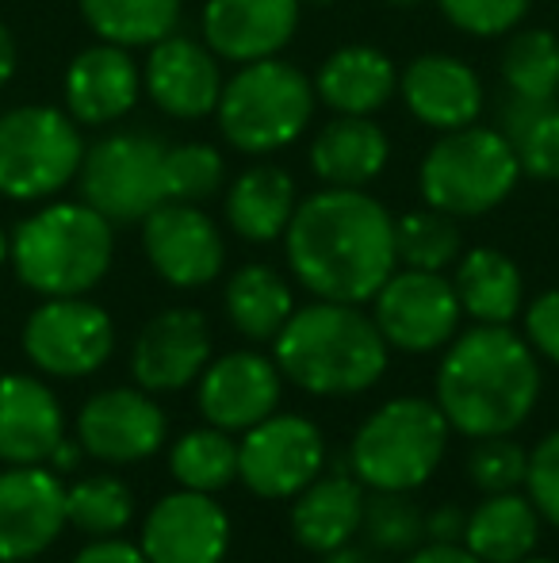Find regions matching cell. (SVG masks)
Instances as JSON below:
<instances>
[{
  "label": "cell",
  "mask_w": 559,
  "mask_h": 563,
  "mask_svg": "<svg viewBox=\"0 0 559 563\" xmlns=\"http://www.w3.org/2000/svg\"><path fill=\"white\" fill-rule=\"evenodd\" d=\"M288 265L311 296L368 303L395 273V219L360 188H322L291 216Z\"/></svg>",
  "instance_id": "cell-1"
},
{
  "label": "cell",
  "mask_w": 559,
  "mask_h": 563,
  "mask_svg": "<svg viewBox=\"0 0 559 563\" xmlns=\"http://www.w3.org/2000/svg\"><path fill=\"white\" fill-rule=\"evenodd\" d=\"M540 368L533 345L510 327L479 322L452 341L437 368V407L463 438H502L533 415Z\"/></svg>",
  "instance_id": "cell-2"
},
{
  "label": "cell",
  "mask_w": 559,
  "mask_h": 563,
  "mask_svg": "<svg viewBox=\"0 0 559 563\" xmlns=\"http://www.w3.org/2000/svg\"><path fill=\"white\" fill-rule=\"evenodd\" d=\"M277 368L311 395H360L388 372V341L357 303L318 299L283 322Z\"/></svg>",
  "instance_id": "cell-3"
},
{
  "label": "cell",
  "mask_w": 559,
  "mask_h": 563,
  "mask_svg": "<svg viewBox=\"0 0 559 563\" xmlns=\"http://www.w3.org/2000/svg\"><path fill=\"white\" fill-rule=\"evenodd\" d=\"M112 223L89 203H51L15 227L8 257L23 288L46 299L85 296L112 268Z\"/></svg>",
  "instance_id": "cell-4"
},
{
  "label": "cell",
  "mask_w": 559,
  "mask_h": 563,
  "mask_svg": "<svg viewBox=\"0 0 559 563\" xmlns=\"http://www.w3.org/2000/svg\"><path fill=\"white\" fill-rule=\"evenodd\" d=\"M517 177L522 165L506 134L471 123L460 131H445L433 142L418 185L429 208L456 219H476L499 208L514 192Z\"/></svg>",
  "instance_id": "cell-5"
},
{
  "label": "cell",
  "mask_w": 559,
  "mask_h": 563,
  "mask_svg": "<svg viewBox=\"0 0 559 563\" xmlns=\"http://www.w3.org/2000/svg\"><path fill=\"white\" fill-rule=\"evenodd\" d=\"M219 126L242 154H272L306 131L314 112V85L303 69L280 58L246 62L219 97Z\"/></svg>",
  "instance_id": "cell-6"
},
{
  "label": "cell",
  "mask_w": 559,
  "mask_h": 563,
  "mask_svg": "<svg viewBox=\"0 0 559 563\" xmlns=\"http://www.w3.org/2000/svg\"><path fill=\"white\" fill-rule=\"evenodd\" d=\"M448 449V418L429 399H391L357 430L349 464L372 490H414L437 472Z\"/></svg>",
  "instance_id": "cell-7"
},
{
  "label": "cell",
  "mask_w": 559,
  "mask_h": 563,
  "mask_svg": "<svg viewBox=\"0 0 559 563\" xmlns=\"http://www.w3.org/2000/svg\"><path fill=\"white\" fill-rule=\"evenodd\" d=\"M85 142L77 119L46 104L0 115V196L35 203L62 192L81 173Z\"/></svg>",
  "instance_id": "cell-8"
},
{
  "label": "cell",
  "mask_w": 559,
  "mask_h": 563,
  "mask_svg": "<svg viewBox=\"0 0 559 563\" xmlns=\"http://www.w3.org/2000/svg\"><path fill=\"white\" fill-rule=\"evenodd\" d=\"M81 200L108 223H142L169 200L165 146L149 134H108L81 162Z\"/></svg>",
  "instance_id": "cell-9"
},
{
  "label": "cell",
  "mask_w": 559,
  "mask_h": 563,
  "mask_svg": "<svg viewBox=\"0 0 559 563\" xmlns=\"http://www.w3.org/2000/svg\"><path fill=\"white\" fill-rule=\"evenodd\" d=\"M20 341L38 372L81 379L108 364L115 349V327L104 307L81 296H58L27 314Z\"/></svg>",
  "instance_id": "cell-10"
},
{
  "label": "cell",
  "mask_w": 559,
  "mask_h": 563,
  "mask_svg": "<svg viewBox=\"0 0 559 563\" xmlns=\"http://www.w3.org/2000/svg\"><path fill=\"white\" fill-rule=\"evenodd\" d=\"M326 464V441L311 418L269 415L238 445V479L257 498H295Z\"/></svg>",
  "instance_id": "cell-11"
},
{
  "label": "cell",
  "mask_w": 559,
  "mask_h": 563,
  "mask_svg": "<svg viewBox=\"0 0 559 563\" xmlns=\"http://www.w3.org/2000/svg\"><path fill=\"white\" fill-rule=\"evenodd\" d=\"M460 299L452 280L425 268L391 273L388 284L376 291V327L388 345L403 353H433L452 341L460 327Z\"/></svg>",
  "instance_id": "cell-12"
},
{
  "label": "cell",
  "mask_w": 559,
  "mask_h": 563,
  "mask_svg": "<svg viewBox=\"0 0 559 563\" xmlns=\"http://www.w3.org/2000/svg\"><path fill=\"white\" fill-rule=\"evenodd\" d=\"M66 487L43 464L0 472V563L43 556L66 529Z\"/></svg>",
  "instance_id": "cell-13"
},
{
  "label": "cell",
  "mask_w": 559,
  "mask_h": 563,
  "mask_svg": "<svg viewBox=\"0 0 559 563\" xmlns=\"http://www.w3.org/2000/svg\"><path fill=\"white\" fill-rule=\"evenodd\" d=\"M142 250L172 288H203L223 273V234L195 203L165 200L142 219Z\"/></svg>",
  "instance_id": "cell-14"
},
{
  "label": "cell",
  "mask_w": 559,
  "mask_h": 563,
  "mask_svg": "<svg viewBox=\"0 0 559 563\" xmlns=\"http://www.w3.org/2000/svg\"><path fill=\"white\" fill-rule=\"evenodd\" d=\"M138 549L149 563H223L231 518L211 495L180 487L149 506Z\"/></svg>",
  "instance_id": "cell-15"
},
{
  "label": "cell",
  "mask_w": 559,
  "mask_h": 563,
  "mask_svg": "<svg viewBox=\"0 0 559 563\" xmlns=\"http://www.w3.org/2000/svg\"><path fill=\"white\" fill-rule=\"evenodd\" d=\"M77 441L104 464H138L165 445V410L142 387H108L85 399Z\"/></svg>",
  "instance_id": "cell-16"
},
{
  "label": "cell",
  "mask_w": 559,
  "mask_h": 563,
  "mask_svg": "<svg viewBox=\"0 0 559 563\" xmlns=\"http://www.w3.org/2000/svg\"><path fill=\"white\" fill-rule=\"evenodd\" d=\"M211 361V327L195 307H169L142 327L131 349V372L142 391H180Z\"/></svg>",
  "instance_id": "cell-17"
},
{
  "label": "cell",
  "mask_w": 559,
  "mask_h": 563,
  "mask_svg": "<svg viewBox=\"0 0 559 563\" xmlns=\"http://www.w3.org/2000/svg\"><path fill=\"white\" fill-rule=\"evenodd\" d=\"M280 407V368L261 353H226L203 368L200 415L219 430H249L277 415Z\"/></svg>",
  "instance_id": "cell-18"
},
{
  "label": "cell",
  "mask_w": 559,
  "mask_h": 563,
  "mask_svg": "<svg viewBox=\"0 0 559 563\" xmlns=\"http://www.w3.org/2000/svg\"><path fill=\"white\" fill-rule=\"evenodd\" d=\"M299 27V0H208L203 38L226 62L277 58Z\"/></svg>",
  "instance_id": "cell-19"
},
{
  "label": "cell",
  "mask_w": 559,
  "mask_h": 563,
  "mask_svg": "<svg viewBox=\"0 0 559 563\" xmlns=\"http://www.w3.org/2000/svg\"><path fill=\"white\" fill-rule=\"evenodd\" d=\"M149 100L172 119H203L219 108L223 77H219L215 54L192 38L169 35L154 43L142 74Z\"/></svg>",
  "instance_id": "cell-20"
},
{
  "label": "cell",
  "mask_w": 559,
  "mask_h": 563,
  "mask_svg": "<svg viewBox=\"0 0 559 563\" xmlns=\"http://www.w3.org/2000/svg\"><path fill=\"white\" fill-rule=\"evenodd\" d=\"M399 85L411 115L440 134L471 126L483 112V81L452 54H418Z\"/></svg>",
  "instance_id": "cell-21"
},
{
  "label": "cell",
  "mask_w": 559,
  "mask_h": 563,
  "mask_svg": "<svg viewBox=\"0 0 559 563\" xmlns=\"http://www.w3.org/2000/svg\"><path fill=\"white\" fill-rule=\"evenodd\" d=\"M66 438L62 402L43 379L8 372L0 376V460L4 464H46Z\"/></svg>",
  "instance_id": "cell-22"
},
{
  "label": "cell",
  "mask_w": 559,
  "mask_h": 563,
  "mask_svg": "<svg viewBox=\"0 0 559 563\" xmlns=\"http://www.w3.org/2000/svg\"><path fill=\"white\" fill-rule=\"evenodd\" d=\"M138 89L142 77L127 46H89L66 69V112L85 126L115 123L138 104Z\"/></svg>",
  "instance_id": "cell-23"
},
{
  "label": "cell",
  "mask_w": 559,
  "mask_h": 563,
  "mask_svg": "<svg viewBox=\"0 0 559 563\" xmlns=\"http://www.w3.org/2000/svg\"><path fill=\"white\" fill-rule=\"evenodd\" d=\"M365 521V490L360 479L337 467L334 475H318L295 495L291 506V537L306 552H334L360 533Z\"/></svg>",
  "instance_id": "cell-24"
},
{
  "label": "cell",
  "mask_w": 559,
  "mask_h": 563,
  "mask_svg": "<svg viewBox=\"0 0 559 563\" xmlns=\"http://www.w3.org/2000/svg\"><path fill=\"white\" fill-rule=\"evenodd\" d=\"M391 142L368 115H337L311 142V169L326 188H365L383 173Z\"/></svg>",
  "instance_id": "cell-25"
},
{
  "label": "cell",
  "mask_w": 559,
  "mask_h": 563,
  "mask_svg": "<svg viewBox=\"0 0 559 563\" xmlns=\"http://www.w3.org/2000/svg\"><path fill=\"white\" fill-rule=\"evenodd\" d=\"M399 69L376 46H342L322 62L314 77V97L329 104L337 115H372L395 97Z\"/></svg>",
  "instance_id": "cell-26"
},
{
  "label": "cell",
  "mask_w": 559,
  "mask_h": 563,
  "mask_svg": "<svg viewBox=\"0 0 559 563\" xmlns=\"http://www.w3.org/2000/svg\"><path fill=\"white\" fill-rule=\"evenodd\" d=\"M540 541V514L533 498L506 490V495H487L468 514L463 544L483 563H522L533 556Z\"/></svg>",
  "instance_id": "cell-27"
},
{
  "label": "cell",
  "mask_w": 559,
  "mask_h": 563,
  "mask_svg": "<svg viewBox=\"0 0 559 563\" xmlns=\"http://www.w3.org/2000/svg\"><path fill=\"white\" fill-rule=\"evenodd\" d=\"M456 299H460L463 314L487 327H510L522 311V268L506 257L502 250L479 245V250L463 253L456 265Z\"/></svg>",
  "instance_id": "cell-28"
},
{
  "label": "cell",
  "mask_w": 559,
  "mask_h": 563,
  "mask_svg": "<svg viewBox=\"0 0 559 563\" xmlns=\"http://www.w3.org/2000/svg\"><path fill=\"white\" fill-rule=\"evenodd\" d=\"M295 208V180L277 165H257L242 173L226 192V223L246 242H277Z\"/></svg>",
  "instance_id": "cell-29"
},
{
  "label": "cell",
  "mask_w": 559,
  "mask_h": 563,
  "mask_svg": "<svg viewBox=\"0 0 559 563\" xmlns=\"http://www.w3.org/2000/svg\"><path fill=\"white\" fill-rule=\"evenodd\" d=\"M226 319L234 322L242 338L249 341H277L283 322L291 319V288L280 280L277 268L246 265L226 284Z\"/></svg>",
  "instance_id": "cell-30"
},
{
  "label": "cell",
  "mask_w": 559,
  "mask_h": 563,
  "mask_svg": "<svg viewBox=\"0 0 559 563\" xmlns=\"http://www.w3.org/2000/svg\"><path fill=\"white\" fill-rule=\"evenodd\" d=\"M81 15L104 43L154 46L180 23V0H81Z\"/></svg>",
  "instance_id": "cell-31"
},
{
  "label": "cell",
  "mask_w": 559,
  "mask_h": 563,
  "mask_svg": "<svg viewBox=\"0 0 559 563\" xmlns=\"http://www.w3.org/2000/svg\"><path fill=\"white\" fill-rule=\"evenodd\" d=\"M169 472L180 487L215 495V490L231 487V483L238 479V445H234V441L226 438V430H219V426L192 430L172 445Z\"/></svg>",
  "instance_id": "cell-32"
},
{
  "label": "cell",
  "mask_w": 559,
  "mask_h": 563,
  "mask_svg": "<svg viewBox=\"0 0 559 563\" xmlns=\"http://www.w3.org/2000/svg\"><path fill=\"white\" fill-rule=\"evenodd\" d=\"M506 139L522 173L537 180H559V104L517 100L506 108Z\"/></svg>",
  "instance_id": "cell-33"
},
{
  "label": "cell",
  "mask_w": 559,
  "mask_h": 563,
  "mask_svg": "<svg viewBox=\"0 0 559 563\" xmlns=\"http://www.w3.org/2000/svg\"><path fill=\"white\" fill-rule=\"evenodd\" d=\"M502 81L517 100H552L559 92V38L552 31H517L502 51Z\"/></svg>",
  "instance_id": "cell-34"
},
{
  "label": "cell",
  "mask_w": 559,
  "mask_h": 563,
  "mask_svg": "<svg viewBox=\"0 0 559 563\" xmlns=\"http://www.w3.org/2000/svg\"><path fill=\"white\" fill-rule=\"evenodd\" d=\"M66 518L89 537H115L135 518V495L115 475H89L66 490Z\"/></svg>",
  "instance_id": "cell-35"
},
{
  "label": "cell",
  "mask_w": 559,
  "mask_h": 563,
  "mask_svg": "<svg viewBox=\"0 0 559 563\" xmlns=\"http://www.w3.org/2000/svg\"><path fill=\"white\" fill-rule=\"evenodd\" d=\"M460 250L463 234L456 227V216H448V211L425 208L395 219V253L406 268L440 273V268L460 257Z\"/></svg>",
  "instance_id": "cell-36"
},
{
  "label": "cell",
  "mask_w": 559,
  "mask_h": 563,
  "mask_svg": "<svg viewBox=\"0 0 559 563\" xmlns=\"http://www.w3.org/2000/svg\"><path fill=\"white\" fill-rule=\"evenodd\" d=\"M360 533L368 537L376 552H391V556H411L425 541V514L411 498V490H376L365 498V521Z\"/></svg>",
  "instance_id": "cell-37"
},
{
  "label": "cell",
  "mask_w": 559,
  "mask_h": 563,
  "mask_svg": "<svg viewBox=\"0 0 559 563\" xmlns=\"http://www.w3.org/2000/svg\"><path fill=\"white\" fill-rule=\"evenodd\" d=\"M223 157L208 142L165 146V192H169V200L200 203L223 188Z\"/></svg>",
  "instance_id": "cell-38"
},
{
  "label": "cell",
  "mask_w": 559,
  "mask_h": 563,
  "mask_svg": "<svg viewBox=\"0 0 559 563\" xmlns=\"http://www.w3.org/2000/svg\"><path fill=\"white\" fill-rule=\"evenodd\" d=\"M468 472L471 483L487 495H506V490H517L525 483V472H529V456L517 441H510L506 433L502 438H479V445L471 449L468 456Z\"/></svg>",
  "instance_id": "cell-39"
},
{
  "label": "cell",
  "mask_w": 559,
  "mask_h": 563,
  "mask_svg": "<svg viewBox=\"0 0 559 563\" xmlns=\"http://www.w3.org/2000/svg\"><path fill=\"white\" fill-rule=\"evenodd\" d=\"M437 4L452 27L468 31L476 38L517 31V23L529 12V0H437Z\"/></svg>",
  "instance_id": "cell-40"
},
{
  "label": "cell",
  "mask_w": 559,
  "mask_h": 563,
  "mask_svg": "<svg viewBox=\"0 0 559 563\" xmlns=\"http://www.w3.org/2000/svg\"><path fill=\"white\" fill-rule=\"evenodd\" d=\"M525 490H529L540 518L559 529V430L548 433V438L529 452Z\"/></svg>",
  "instance_id": "cell-41"
},
{
  "label": "cell",
  "mask_w": 559,
  "mask_h": 563,
  "mask_svg": "<svg viewBox=\"0 0 559 563\" xmlns=\"http://www.w3.org/2000/svg\"><path fill=\"white\" fill-rule=\"evenodd\" d=\"M525 338L540 356L559 364V288L545 291L525 311Z\"/></svg>",
  "instance_id": "cell-42"
},
{
  "label": "cell",
  "mask_w": 559,
  "mask_h": 563,
  "mask_svg": "<svg viewBox=\"0 0 559 563\" xmlns=\"http://www.w3.org/2000/svg\"><path fill=\"white\" fill-rule=\"evenodd\" d=\"M74 563H149L138 544L115 541V537H97L74 556Z\"/></svg>",
  "instance_id": "cell-43"
},
{
  "label": "cell",
  "mask_w": 559,
  "mask_h": 563,
  "mask_svg": "<svg viewBox=\"0 0 559 563\" xmlns=\"http://www.w3.org/2000/svg\"><path fill=\"white\" fill-rule=\"evenodd\" d=\"M463 529H468V514H463V506H456V503L437 506V510L425 518V537H429V541L456 544V541H463Z\"/></svg>",
  "instance_id": "cell-44"
},
{
  "label": "cell",
  "mask_w": 559,
  "mask_h": 563,
  "mask_svg": "<svg viewBox=\"0 0 559 563\" xmlns=\"http://www.w3.org/2000/svg\"><path fill=\"white\" fill-rule=\"evenodd\" d=\"M406 563H483V560H479L476 552L468 549V544L429 541V544H422V549H414Z\"/></svg>",
  "instance_id": "cell-45"
},
{
  "label": "cell",
  "mask_w": 559,
  "mask_h": 563,
  "mask_svg": "<svg viewBox=\"0 0 559 563\" xmlns=\"http://www.w3.org/2000/svg\"><path fill=\"white\" fill-rule=\"evenodd\" d=\"M81 441H66L62 438L58 441V449L51 452V460H46V464H51V472L58 475V472H74L77 464H81Z\"/></svg>",
  "instance_id": "cell-46"
},
{
  "label": "cell",
  "mask_w": 559,
  "mask_h": 563,
  "mask_svg": "<svg viewBox=\"0 0 559 563\" xmlns=\"http://www.w3.org/2000/svg\"><path fill=\"white\" fill-rule=\"evenodd\" d=\"M12 74H15V38H12V31L0 23V89L12 81Z\"/></svg>",
  "instance_id": "cell-47"
},
{
  "label": "cell",
  "mask_w": 559,
  "mask_h": 563,
  "mask_svg": "<svg viewBox=\"0 0 559 563\" xmlns=\"http://www.w3.org/2000/svg\"><path fill=\"white\" fill-rule=\"evenodd\" d=\"M326 563H380L372 556V552L365 549H353V544H342V549L326 552Z\"/></svg>",
  "instance_id": "cell-48"
},
{
  "label": "cell",
  "mask_w": 559,
  "mask_h": 563,
  "mask_svg": "<svg viewBox=\"0 0 559 563\" xmlns=\"http://www.w3.org/2000/svg\"><path fill=\"white\" fill-rule=\"evenodd\" d=\"M4 257H8V238H4V230H0V265H4Z\"/></svg>",
  "instance_id": "cell-49"
},
{
  "label": "cell",
  "mask_w": 559,
  "mask_h": 563,
  "mask_svg": "<svg viewBox=\"0 0 559 563\" xmlns=\"http://www.w3.org/2000/svg\"><path fill=\"white\" fill-rule=\"evenodd\" d=\"M383 4H403L406 8V4H418V0H383Z\"/></svg>",
  "instance_id": "cell-50"
},
{
  "label": "cell",
  "mask_w": 559,
  "mask_h": 563,
  "mask_svg": "<svg viewBox=\"0 0 559 563\" xmlns=\"http://www.w3.org/2000/svg\"><path fill=\"white\" fill-rule=\"evenodd\" d=\"M522 563H559V560H540V556H529V560H522Z\"/></svg>",
  "instance_id": "cell-51"
},
{
  "label": "cell",
  "mask_w": 559,
  "mask_h": 563,
  "mask_svg": "<svg viewBox=\"0 0 559 563\" xmlns=\"http://www.w3.org/2000/svg\"><path fill=\"white\" fill-rule=\"evenodd\" d=\"M306 4H334V0H306Z\"/></svg>",
  "instance_id": "cell-52"
}]
</instances>
